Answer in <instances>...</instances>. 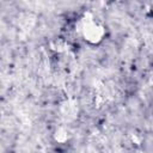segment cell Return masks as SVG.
I'll list each match as a JSON object with an SVG mask.
<instances>
[{
    "label": "cell",
    "mask_w": 153,
    "mask_h": 153,
    "mask_svg": "<svg viewBox=\"0 0 153 153\" xmlns=\"http://www.w3.org/2000/svg\"><path fill=\"white\" fill-rule=\"evenodd\" d=\"M76 29H78L79 33L88 43L96 44V43H99L103 39L104 29H103L102 25H99L93 19V17L90 13L84 14V17L79 19V22L76 23Z\"/></svg>",
    "instance_id": "6da1fadb"
},
{
    "label": "cell",
    "mask_w": 153,
    "mask_h": 153,
    "mask_svg": "<svg viewBox=\"0 0 153 153\" xmlns=\"http://www.w3.org/2000/svg\"><path fill=\"white\" fill-rule=\"evenodd\" d=\"M51 47L54 50H56L57 53H62L66 50L67 48V42L63 38H56L51 42Z\"/></svg>",
    "instance_id": "7a4b0ae2"
}]
</instances>
